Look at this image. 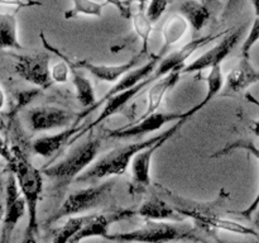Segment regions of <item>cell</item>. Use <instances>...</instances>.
<instances>
[{
    "instance_id": "7402d4cb",
    "label": "cell",
    "mask_w": 259,
    "mask_h": 243,
    "mask_svg": "<svg viewBox=\"0 0 259 243\" xmlns=\"http://www.w3.org/2000/svg\"><path fill=\"white\" fill-rule=\"evenodd\" d=\"M180 14L184 15L195 30H201L211 19L212 12L200 0H185L180 5Z\"/></svg>"
},
{
    "instance_id": "836d02e7",
    "label": "cell",
    "mask_w": 259,
    "mask_h": 243,
    "mask_svg": "<svg viewBox=\"0 0 259 243\" xmlns=\"http://www.w3.org/2000/svg\"><path fill=\"white\" fill-rule=\"evenodd\" d=\"M0 156H2L3 158L8 162V164H10V162L13 161L12 149L9 148L7 141H5L2 136H0Z\"/></svg>"
},
{
    "instance_id": "8992f818",
    "label": "cell",
    "mask_w": 259,
    "mask_h": 243,
    "mask_svg": "<svg viewBox=\"0 0 259 243\" xmlns=\"http://www.w3.org/2000/svg\"><path fill=\"white\" fill-rule=\"evenodd\" d=\"M201 110L202 109L197 104L186 111H156V113H152L147 116H141L139 120L132 126L108 131V137L114 139H128L134 138V137H142L144 134L158 131L168 123H176L182 119H191L195 114Z\"/></svg>"
},
{
    "instance_id": "9c48e42d",
    "label": "cell",
    "mask_w": 259,
    "mask_h": 243,
    "mask_svg": "<svg viewBox=\"0 0 259 243\" xmlns=\"http://www.w3.org/2000/svg\"><path fill=\"white\" fill-rule=\"evenodd\" d=\"M189 119H182V120L176 122L164 131V134L162 138H159L156 143L151 144L147 148L142 149L141 152L134 156L133 161L131 164V172H132V182H133L134 189H144V187L151 185V166L152 159H153L154 153L163 146L168 139H171L185 124L187 123Z\"/></svg>"
},
{
    "instance_id": "d6a6232c",
    "label": "cell",
    "mask_w": 259,
    "mask_h": 243,
    "mask_svg": "<svg viewBox=\"0 0 259 243\" xmlns=\"http://www.w3.org/2000/svg\"><path fill=\"white\" fill-rule=\"evenodd\" d=\"M105 4H110L113 5L114 8H116L119 12V14L121 15L123 18H126V19H131L132 18V14H133V12H132L131 9H128L125 5V3H124V0H105Z\"/></svg>"
},
{
    "instance_id": "277c9868",
    "label": "cell",
    "mask_w": 259,
    "mask_h": 243,
    "mask_svg": "<svg viewBox=\"0 0 259 243\" xmlns=\"http://www.w3.org/2000/svg\"><path fill=\"white\" fill-rule=\"evenodd\" d=\"M164 132L161 134L152 137V138L144 139V141L136 142V143L124 144V146L116 147L109 151L108 153L101 156L100 158L95 159L93 165L86 170L85 172L77 177L76 181L85 182L90 180L109 179V177L123 176L126 172L128 167L131 166L134 156L142 149L147 148L151 144L156 143L159 138H162Z\"/></svg>"
},
{
    "instance_id": "cb8c5ba5",
    "label": "cell",
    "mask_w": 259,
    "mask_h": 243,
    "mask_svg": "<svg viewBox=\"0 0 259 243\" xmlns=\"http://www.w3.org/2000/svg\"><path fill=\"white\" fill-rule=\"evenodd\" d=\"M65 60V58H63ZM70 63V62H68ZM71 65V63H70ZM71 81H72L73 89H75L76 98H77L78 103L88 110L91 109L96 104V96L95 91H94L93 83L80 72V68L75 67L71 65Z\"/></svg>"
},
{
    "instance_id": "ee69618b",
    "label": "cell",
    "mask_w": 259,
    "mask_h": 243,
    "mask_svg": "<svg viewBox=\"0 0 259 243\" xmlns=\"http://www.w3.org/2000/svg\"><path fill=\"white\" fill-rule=\"evenodd\" d=\"M2 218H3V215L0 217V230H2Z\"/></svg>"
},
{
    "instance_id": "44dd1931",
    "label": "cell",
    "mask_w": 259,
    "mask_h": 243,
    "mask_svg": "<svg viewBox=\"0 0 259 243\" xmlns=\"http://www.w3.org/2000/svg\"><path fill=\"white\" fill-rule=\"evenodd\" d=\"M238 149H243V151H245L247 153L252 154V156L259 162V147L254 143V142L250 141V139H235V141L229 142V143L225 144L223 148H220L219 151L214 152V153H212L210 157H212V158H214V157L225 156V154H229V153H232V152L238 151ZM258 207H259V189H258L257 195H255L254 200L252 201V204H250L247 209H244L243 212H240V214L245 218H250L252 217L253 213L257 212Z\"/></svg>"
},
{
    "instance_id": "e0dca14e",
    "label": "cell",
    "mask_w": 259,
    "mask_h": 243,
    "mask_svg": "<svg viewBox=\"0 0 259 243\" xmlns=\"http://www.w3.org/2000/svg\"><path fill=\"white\" fill-rule=\"evenodd\" d=\"M83 128H85L83 126H78V123H73V126L62 129V131L57 132V133L39 137L32 144L33 153L40 157H51L56 152L60 151L65 144L70 143L71 139L76 134L82 132Z\"/></svg>"
},
{
    "instance_id": "f35d334b",
    "label": "cell",
    "mask_w": 259,
    "mask_h": 243,
    "mask_svg": "<svg viewBox=\"0 0 259 243\" xmlns=\"http://www.w3.org/2000/svg\"><path fill=\"white\" fill-rule=\"evenodd\" d=\"M239 2H240V0H228V4H227V8H225L224 15L230 14V13H232L233 10H234L235 8L238 7Z\"/></svg>"
},
{
    "instance_id": "ac0fdd59",
    "label": "cell",
    "mask_w": 259,
    "mask_h": 243,
    "mask_svg": "<svg viewBox=\"0 0 259 243\" xmlns=\"http://www.w3.org/2000/svg\"><path fill=\"white\" fill-rule=\"evenodd\" d=\"M136 214L144 218L146 220H157V222H182L185 215L179 212L176 207L164 201L157 195L149 197L137 210Z\"/></svg>"
},
{
    "instance_id": "f1b7e54d",
    "label": "cell",
    "mask_w": 259,
    "mask_h": 243,
    "mask_svg": "<svg viewBox=\"0 0 259 243\" xmlns=\"http://www.w3.org/2000/svg\"><path fill=\"white\" fill-rule=\"evenodd\" d=\"M51 78L53 83L66 84L71 78V65L60 57V62L51 67Z\"/></svg>"
},
{
    "instance_id": "4316f807",
    "label": "cell",
    "mask_w": 259,
    "mask_h": 243,
    "mask_svg": "<svg viewBox=\"0 0 259 243\" xmlns=\"http://www.w3.org/2000/svg\"><path fill=\"white\" fill-rule=\"evenodd\" d=\"M205 81H206V94H205L204 99L199 103L201 109H204L215 96L219 95L222 89L224 88L225 80L222 72V65L214 66V67L210 68L209 75L206 76Z\"/></svg>"
},
{
    "instance_id": "d590c367",
    "label": "cell",
    "mask_w": 259,
    "mask_h": 243,
    "mask_svg": "<svg viewBox=\"0 0 259 243\" xmlns=\"http://www.w3.org/2000/svg\"><path fill=\"white\" fill-rule=\"evenodd\" d=\"M200 2L204 3L205 5H207L211 12L219 10L220 7H222V2H220V0H200Z\"/></svg>"
},
{
    "instance_id": "60d3db41",
    "label": "cell",
    "mask_w": 259,
    "mask_h": 243,
    "mask_svg": "<svg viewBox=\"0 0 259 243\" xmlns=\"http://www.w3.org/2000/svg\"><path fill=\"white\" fill-rule=\"evenodd\" d=\"M253 8H254V13H255V18L259 19V0H252Z\"/></svg>"
},
{
    "instance_id": "6da1fadb",
    "label": "cell",
    "mask_w": 259,
    "mask_h": 243,
    "mask_svg": "<svg viewBox=\"0 0 259 243\" xmlns=\"http://www.w3.org/2000/svg\"><path fill=\"white\" fill-rule=\"evenodd\" d=\"M100 138L94 133H88L82 141L76 143L63 158L42 170L43 175L51 179L57 191H62L76 181L82 172L95 162L100 149Z\"/></svg>"
},
{
    "instance_id": "8d00e7d4",
    "label": "cell",
    "mask_w": 259,
    "mask_h": 243,
    "mask_svg": "<svg viewBox=\"0 0 259 243\" xmlns=\"http://www.w3.org/2000/svg\"><path fill=\"white\" fill-rule=\"evenodd\" d=\"M22 243H38L37 234L33 232H29V230H25V234H24V238H23Z\"/></svg>"
},
{
    "instance_id": "ab89813d",
    "label": "cell",
    "mask_w": 259,
    "mask_h": 243,
    "mask_svg": "<svg viewBox=\"0 0 259 243\" xmlns=\"http://www.w3.org/2000/svg\"><path fill=\"white\" fill-rule=\"evenodd\" d=\"M5 100H7V99H5L4 89H3L2 85H0V111H2L3 109H4V106H5Z\"/></svg>"
},
{
    "instance_id": "ba28073f",
    "label": "cell",
    "mask_w": 259,
    "mask_h": 243,
    "mask_svg": "<svg viewBox=\"0 0 259 243\" xmlns=\"http://www.w3.org/2000/svg\"><path fill=\"white\" fill-rule=\"evenodd\" d=\"M14 71L20 78L37 88L48 89L53 84L51 78V52L29 53V55L14 56Z\"/></svg>"
},
{
    "instance_id": "d4e9b609",
    "label": "cell",
    "mask_w": 259,
    "mask_h": 243,
    "mask_svg": "<svg viewBox=\"0 0 259 243\" xmlns=\"http://www.w3.org/2000/svg\"><path fill=\"white\" fill-rule=\"evenodd\" d=\"M73 7L65 12V19H75L81 15L88 17H101L105 3H98L95 0H72Z\"/></svg>"
},
{
    "instance_id": "52a82bcc",
    "label": "cell",
    "mask_w": 259,
    "mask_h": 243,
    "mask_svg": "<svg viewBox=\"0 0 259 243\" xmlns=\"http://www.w3.org/2000/svg\"><path fill=\"white\" fill-rule=\"evenodd\" d=\"M39 38L42 39V45L43 47L46 48L50 52L56 53L58 57L65 58L67 62H70L71 65L75 66V67L80 68V70H86L96 77L98 80L103 81V83H110V84H115L116 81L119 80L120 77H123L128 71H131L132 68L137 67L139 63V60H141V56L138 55L136 57H133L132 60L126 61V62L120 63V65H105V63H94L90 62L89 60H71L70 57H67L66 55H63L62 52H60L58 48H56L55 46L51 45L50 42L47 40V38L45 37V33L40 32L39 33Z\"/></svg>"
},
{
    "instance_id": "4fadbf2b",
    "label": "cell",
    "mask_w": 259,
    "mask_h": 243,
    "mask_svg": "<svg viewBox=\"0 0 259 243\" xmlns=\"http://www.w3.org/2000/svg\"><path fill=\"white\" fill-rule=\"evenodd\" d=\"M136 214L134 210L115 209L109 213H99V214L88 215L82 227L71 238L70 243H80L81 240L94 237L106 238L109 235V228L113 223L118 220L126 219Z\"/></svg>"
},
{
    "instance_id": "9a60e30c",
    "label": "cell",
    "mask_w": 259,
    "mask_h": 243,
    "mask_svg": "<svg viewBox=\"0 0 259 243\" xmlns=\"http://www.w3.org/2000/svg\"><path fill=\"white\" fill-rule=\"evenodd\" d=\"M181 214L185 217H191L192 219L196 220L202 227L209 228V229H218L223 232L235 233L240 235H252L259 239V233L253 228L247 227V225L238 223L235 220L228 219V218L220 217V215L212 214V213L206 212L204 209H189V208H177Z\"/></svg>"
},
{
    "instance_id": "4dcf8cb0",
    "label": "cell",
    "mask_w": 259,
    "mask_h": 243,
    "mask_svg": "<svg viewBox=\"0 0 259 243\" xmlns=\"http://www.w3.org/2000/svg\"><path fill=\"white\" fill-rule=\"evenodd\" d=\"M169 0H151L146 13L152 23H156L168 7Z\"/></svg>"
},
{
    "instance_id": "74e56055",
    "label": "cell",
    "mask_w": 259,
    "mask_h": 243,
    "mask_svg": "<svg viewBox=\"0 0 259 243\" xmlns=\"http://www.w3.org/2000/svg\"><path fill=\"white\" fill-rule=\"evenodd\" d=\"M124 3H125L126 8L131 10H132V5H133L134 3H138L139 9H146V4L148 3V0H124Z\"/></svg>"
},
{
    "instance_id": "8fae6325",
    "label": "cell",
    "mask_w": 259,
    "mask_h": 243,
    "mask_svg": "<svg viewBox=\"0 0 259 243\" xmlns=\"http://www.w3.org/2000/svg\"><path fill=\"white\" fill-rule=\"evenodd\" d=\"M245 25L242 27L234 28V29H229L225 37L220 40L218 45H215L211 50L206 51L195 58L191 63L185 65L182 68V73H194V72H201V71L206 70V68H211L214 66L222 65L223 61L232 53L235 46L239 43L240 38H242L243 32H244Z\"/></svg>"
},
{
    "instance_id": "7bdbcfd3",
    "label": "cell",
    "mask_w": 259,
    "mask_h": 243,
    "mask_svg": "<svg viewBox=\"0 0 259 243\" xmlns=\"http://www.w3.org/2000/svg\"><path fill=\"white\" fill-rule=\"evenodd\" d=\"M254 223H255V225H257V227L259 228V207H258V209H257V217H255Z\"/></svg>"
},
{
    "instance_id": "d6986e66",
    "label": "cell",
    "mask_w": 259,
    "mask_h": 243,
    "mask_svg": "<svg viewBox=\"0 0 259 243\" xmlns=\"http://www.w3.org/2000/svg\"><path fill=\"white\" fill-rule=\"evenodd\" d=\"M182 68L184 67L176 68V70L171 71V72L167 73L166 76L158 78L156 83L152 84L151 89L148 90V101H147L146 113L142 116H147L149 115V114L156 113V111L158 110V108L161 106L166 94L168 93L169 90H172V89L179 84L182 75Z\"/></svg>"
},
{
    "instance_id": "83f0119b",
    "label": "cell",
    "mask_w": 259,
    "mask_h": 243,
    "mask_svg": "<svg viewBox=\"0 0 259 243\" xmlns=\"http://www.w3.org/2000/svg\"><path fill=\"white\" fill-rule=\"evenodd\" d=\"M86 218H88V215H75V217L68 218L66 223H63L62 227L58 228L53 233V238L51 243H70L71 238L82 227Z\"/></svg>"
},
{
    "instance_id": "f6af8a7d",
    "label": "cell",
    "mask_w": 259,
    "mask_h": 243,
    "mask_svg": "<svg viewBox=\"0 0 259 243\" xmlns=\"http://www.w3.org/2000/svg\"><path fill=\"white\" fill-rule=\"evenodd\" d=\"M258 240H259V239H258Z\"/></svg>"
},
{
    "instance_id": "484cf974",
    "label": "cell",
    "mask_w": 259,
    "mask_h": 243,
    "mask_svg": "<svg viewBox=\"0 0 259 243\" xmlns=\"http://www.w3.org/2000/svg\"><path fill=\"white\" fill-rule=\"evenodd\" d=\"M132 22L137 35L142 42V55L148 52L149 48V37L152 32V22L147 15L146 9H138L132 14Z\"/></svg>"
},
{
    "instance_id": "2e32d148",
    "label": "cell",
    "mask_w": 259,
    "mask_h": 243,
    "mask_svg": "<svg viewBox=\"0 0 259 243\" xmlns=\"http://www.w3.org/2000/svg\"><path fill=\"white\" fill-rule=\"evenodd\" d=\"M259 83V70L253 66L250 58L242 57L233 67L225 78V91L227 94H240L250 86Z\"/></svg>"
},
{
    "instance_id": "1f68e13d",
    "label": "cell",
    "mask_w": 259,
    "mask_h": 243,
    "mask_svg": "<svg viewBox=\"0 0 259 243\" xmlns=\"http://www.w3.org/2000/svg\"><path fill=\"white\" fill-rule=\"evenodd\" d=\"M2 5H8V7H15L17 9H22V8H29V7H38L42 5L39 2H34V0H0Z\"/></svg>"
},
{
    "instance_id": "5bb4252c",
    "label": "cell",
    "mask_w": 259,
    "mask_h": 243,
    "mask_svg": "<svg viewBox=\"0 0 259 243\" xmlns=\"http://www.w3.org/2000/svg\"><path fill=\"white\" fill-rule=\"evenodd\" d=\"M159 61H161V57H159V56L156 53V55H152L151 60L147 61L146 63H143V65L139 66V67H134V68H132L131 71H128V72H126L123 77H120L118 81H116L115 85H114L113 88L109 89L108 93H106L105 95L100 99V100L96 101V104L93 106V108L88 109V110L83 111V113L78 114L76 123H80L81 119H83L85 116H88L91 111L95 110V109H98L100 105H103V104L105 103L109 98H110V96L115 95V94H118V93H121V91L129 90V89L134 88V86L138 85V84L142 83L143 80H146V78L148 77L151 73H153V71L156 70V67H157V65H158Z\"/></svg>"
},
{
    "instance_id": "3957f363",
    "label": "cell",
    "mask_w": 259,
    "mask_h": 243,
    "mask_svg": "<svg viewBox=\"0 0 259 243\" xmlns=\"http://www.w3.org/2000/svg\"><path fill=\"white\" fill-rule=\"evenodd\" d=\"M195 228L181 222L167 223L147 220L142 227L129 232L109 234L106 239L118 243H175L181 240H197Z\"/></svg>"
},
{
    "instance_id": "7a4b0ae2",
    "label": "cell",
    "mask_w": 259,
    "mask_h": 243,
    "mask_svg": "<svg viewBox=\"0 0 259 243\" xmlns=\"http://www.w3.org/2000/svg\"><path fill=\"white\" fill-rule=\"evenodd\" d=\"M13 161L10 162L12 172L17 179L20 192L27 202L28 227L27 230L37 234L38 232V204L43 191L42 171L33 166L32 162L18 147L12 149Z\"/></svg>"
},
{
    "instance_id": "b9f144b4",
    "label": "cell",
    "mask_w": 259,
    "mask_h": 243,
    "mask_svg": "<svg viewBox=\"0 0 259 243\" xmlns=\"http://www.w3.org/2000/svg\"><path fill=\"white\" fill-rule=\"evenodd\" d=\"M3 212H4V205H3L2 194H0V217H2V215H3Z\"/></svg>"
},
{
    "instance_id": "f546056e",
    "label": "cell",
    "mask_w": 259,
    "mask_h": 243,
    "mask_svg": "<svg viewBox=\"0 0 259 243\" xmlns=\"http://www.w3.org/2000/svg\"><path fill=\"white\" fill-rule=\"evenodd\" d=\"M259 40V19L255 18L253 20V24L250 27L249 33L245 37L244 42L242 45V57H248L250 58V52H252V48L257 45Z\"/></svg>"
},
{
    "instance_id": "ffe728a7",
    "label": "cell",
    "mask_w": 259,
    "mask_h": 243,
    "mask_svg": "<svg viewBox=\"0 0 259 243\" xmlns=\"http://www.w3.org/2000/svg\"><path fill=\"white\" fill-rule=\"evenodd\" d=\"M189 22H187L184 15L175 14L167 18V20L163 24V28H162L163 45H162L158 53H157L161 57V60L167 53L171 52V48L176 46L185 37L186 32L189 30Z\"/></svg>"
},
{
    "instance_id": "e575fe53",
    "label": "cell",
    "mask_w": 259,
    "mask_h": 243,
    "mask_svg": "<svg viewBox=\"0 0 259 243\" xmlns=\"http://www.w3.org/2000/svg\"><path fill=\"white\" fill-rule=\"evenodd\" d=\"M245 98H247V100L249 101V103L254 104L255 106H258V108H259V100L257 98H255V96H253L252 94L248 93V94H245ZM250 131L253 132V134H254V136H257L259 138V119H258V120L253 122L252 126H250Z\"/></svg>"
},
{
    "instance_id": "30bf717a",
    "label": "cell",
    "mask_w": 259,
    "mask_h": 243,
    "mask_svg": "<svg viewBox=\"0 0 259 243\" xmlns=\"http://www.w3.org/2000/svg\"><path fill=\"white\" fill-rule=\"evenodd\" d=\"M27 212V202L20 192L14 174H9L5 185V202L2 218L0 243H9L19 220Z\"/></svg>"
},
{
    "instance_id": "5b68a950",
    "label": "cell",
    "mask_w": 259,
    "mask_h": 243,
    "mask_svg": "<svg viewBox=\"0 0 259 243\" xmlns=\"http://www.w3.org/2000/svg\"><path fill=\"white\" fill-rule=\"evenodd\" d=\"M115 182L110 180V181L103 182L101 185H95V186L85 187V189L71 192L67 195L65 201L62 202L60 209L51 220L57 222L62 218L75 217V215L83 214V213L100 207L111 194Z\"/></svg>"
},
{
    "instance_id": "7c38bea8",
    "label": "cell",
    "mask_w": 259,
    "mask_h": 243,
    "mask_svg": "<svg viewBox=\"0 0 259 243\" xmlns=\"http://www.w3.org/2000/svg\"><path fill=\"white\" fill-rule=\"evenodd\" d=\"M77 115L58 106H35L28 111V124L33 132L65 129L76 123Z\"/></svg>"
},
{
    "instance_id": "603a6c76",
    "label": "cell",
    "mask_w": 259,
    "mask_h": 243,
    "mask_svg": "<svg viewBox=\"0 0 259 243\" xmlns=\"http://www.w3.org/2000/svg\"><path fill=\"white\" fill-rule=\"evenodd\" d=\"M5 50H23L18 38V20L15 14L0 13V55Z\"/></svg>"
}]
</instances>
